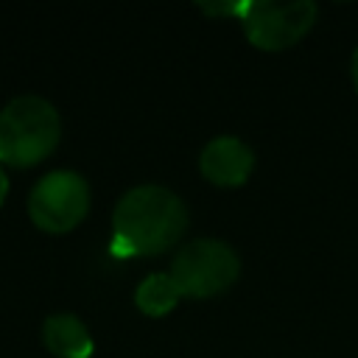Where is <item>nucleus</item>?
Instances as JSON below:
<instances>
[{
  "mask_svg": "<svg viewBox=\"0 0 358 358\" xmlns=\"http://www.w3.org/2000/svg\"><path fill=\"white\" fill-rule=\"evenodd\" d=\"M187 229L185 201L162 185H137L112 213V255L148 257L168 252Z\"/></svg>",
  "mask_w": 358,
  "mask_h": 358,
  "instance_id": "f257e3e1",
  "label": "nucleus"
},
{
  "mask_svg": "<svg viewBox=\"0 0 358 358\" xmlns=\"http://www.w3.org/2000/svg\"><path fill=\"white\" fill-rule=\"evenodd\" d=\"M42 341L56 358H90L92 336L87 324L73 313H53L42 324Z\"/></svg>",
  "mask_w": 358,
  "mask_h": 358,
  "instance_id": "0eeeda50",
  "label": "nucleus"
},
{
  "mask_svg": "<svg viewBox=\"0 0 358 358\" xmlns=\"http://www.w3.org/2000/svg\"><path fill=\"white\" fill-rule=\"evenodd\" d=\"M255 168V151L232 134H218L213 137L201 154H199V171L207 182L218 187H238L249 179Z\"/></svg>",
  "mask_w": 358,
  "mask_h": 358,
  "instance_id": "423d86ee",
  "label": "nucleus"
},
{
  "mask_svg": "<svg viewBox=\"0 0 358 358\" xmlns=\"http://www.w3.org/2000/svg\"><path fill=\"white\" fill-rule=\"evenodd\" d=\"M179 288L173 285L171 274H148L137 291H134V302L145 316H165L176 308L179 302Z\"/></svg>",
  "mask_w": 358,
  "mask_h": 358,
  "instance_id": "6e6552de",
  "label": "nucleus"
},
{
  "mask_svg": "<svg viewBox=\"0 0 358 358\" xmlns=\"http://www.w3.org/2000/svg\"><path fill=\"white\" fill-rule=\"evenodd\" d=\"M350 76H352V87H355V92H358V48H355L352 62H350Z\"/></svg>",
  "mask_w": 358,
  "mask_h": 358,
  "instance_id": "9d476101",
  "label": "nucleus"
},
{
  "mask_svg": "<svg viewBox=\"0 0 358 358\" xmlns=\"http://www.w3.org/2000/svg\"><path fill=\"white\" fill-rule=\"evenodd\" d=\"M6 196H8V176H6V171H3V165H0V207H3Z\"/></svg>",
  "mask_w": 358,
  "mask_h": 358,
  "instance_id": "1a4fd4ad",
  "label": "nucleus"
},
{
  "mask_svg": "<svg viewBox=\"0 0 358 358\" xmlns=\"http://www.w3.org/2000/svg\"><path fill=\"white\" fill-rule=\"evenodd\" d=\"M59 137V112L39 95H20L0 109V165L31 168L53 154Z\"/></svg>",
  "mask_w": 358,
  "mask_h": 358,
  "instance_id": "f03ea898",
  "label": "nucleus"
},
{
  "mask_svg": "<svg viewBox=\"0 0 358 358\" xmlns=\"http://www.w3.org/2000/svg\"><path fill=\"white\" fill-rule=\"evenodd\" d=\"M171 280L182 296L210 299L224 294L241 274V257L218 238H199L185 243L171 260Z\"/></svg>",
  "mask_w": 358,
  "mask_h": 358,
  "instance_id": "7ed1b4c3",
  "label": "nucleus"
},
{
  "mask_svg": "<svg viewBox=\"0 0 358 358\" xmlns=\"http://www.w3.org/2000/svg\"><path fill=\"white\" fill-rule=\"evenodd\" d=\"M246 39L260 50H285L296 45L316 22V3L291 0V3H246L241 17Z\"/></svg>",
  "mask_w": 358,
  "mask_h": 358,
  "instance_id": "39448f33",
  "label": "nucleus"
},
{
  "mask_svg": "<svg viewBox=\"0 0 358 358\" xmlns=\"http://www.w3.org/2000/svg\"><path fill=\"white\" fill-rule=\"evenodd\" d=\"M90 213V185L76 171H50L28 193V215L42 232H70Z\"/></svg>",
  "mask_w": 358,
  "mask_h": 358,
  "instance_id": "20e7f679",
  "label": "nucleus"
}]
</instances>
